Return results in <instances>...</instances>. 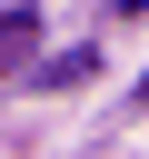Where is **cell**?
I'll return each instance as SVG.
<instances>
[{
  "mask_svg": "<svg viewBox=\"0 0 149 159\" xmlns=\"http://www.w3.org/2000/svg\"><path fill=\"white\" fill-rule=\"evenodd\" d=\"M30 50H40V20H30V10H0V80H10Z\"/></svg>",
  "mask_w": 149,
  "mask_h": 159,
  "instance_id": "cell-1",
  "label": "cell"
},
{
  "mask_svg": "<svg viewBox=\"0 0 149 159\" xmlns=\"http://www.w3.org/2000/svg\"><path fill=\"white\" fill-rule=\"evenodd\" d=\"M129 10H149V0H129Z\"/></svg>",
  "mask_w": 149,
  "mask_h": 159,
  "instance_id": "cell-2",
  "label": "cell"
}]
</instances>
